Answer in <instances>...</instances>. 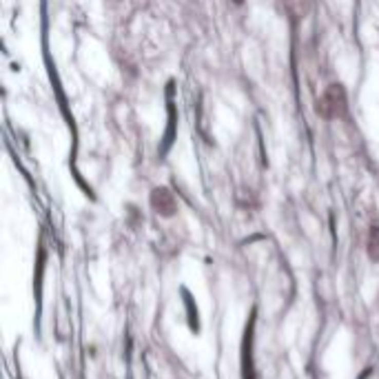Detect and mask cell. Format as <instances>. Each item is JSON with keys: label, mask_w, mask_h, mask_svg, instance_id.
<instances>
[{"label": "cell", "mask_w": 379, "mask_h": 379, "mask_svg": "<svg viewBox=\"0 0 379 379\" xmlns=\"http://www.w3.org/2000/svg\"><path fill=\"white\" fill-rule=\"evenodd\" d=\"M315 111L321 120H342L348 113V96L344 84L333 82L321 91L317 104H315Z\"/></svg>", "instance_id": "1"}, {"label": "cell", "mask_w": 379, "mask_h": 379, "mask_svg": "<svg viewBox=\"0 0 379 379\" xmlns=\"http://www.w3.org/2000/svg\"><path fill=\"white\" fill-rule=\"evenodd\" d=\"M151 206L162 217H171L178 213V200H175V195L166 186H158L151 191Z\"/></svg>", "instance_id": "2"}, {"label": "cell", "mask_w": 379, "mask_h": 379, "mask_svg": "<svg viewBox=\"0 0 379 379\" xmlns=\"http://www.w3.org/2000/svg\"><path fill=\"white\" fill-rule=\"evenodd\" d=\"M368 255H370V259L379 262V226L370 229V235H368Z\"/></svg>", "instance_id": "3"}, {"label": "cell", "mask_w": 379, "mask_h": 379, "mask_svg": "<svg viewBox=\"0 0 379 379\" xmlns=\"http://www.w3.org/2000/svg\"><path fill=\"white\" fill-rule=\"evenodd\" d=\"M233 3H235V5H242V3H244V0H233Z\"/></svg>", "instance_id": "4"}]
</instances>
